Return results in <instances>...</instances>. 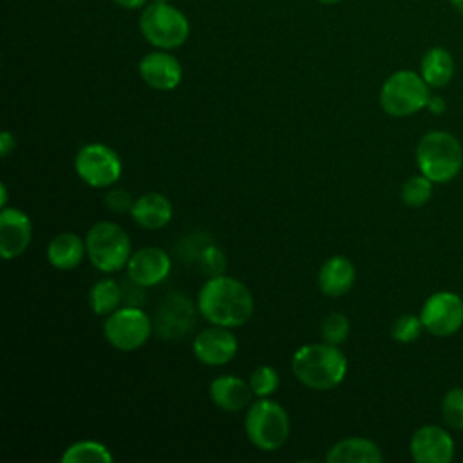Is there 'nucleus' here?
Masks as SVG:
<instances>
[{"mask_svg":"<svg viewBox=\"0 0 463 463\" xmlns=\"http://www.w3.org/2000/svg\"><path fill=\"white\" fill-rule=\"evenodd\" d=\"M199 315L222 327H241L253 315V297L237 279L228 275L208 277L197 293Z\"/></svg>","mask_w":463,"mask_h":463,"instance_id":"nucleus-1","label":"nucleus"},{"mask_svg":"<svg viewBox=\"0 0 463 463\" xmlns=\"http://www.w3.org/2000/svg\"><path fill=\"white\" fill-rule=\"evenodd\" d=\"M347 356L338 345L306 344L293 353L291 371L307 389L329 391L340 385L347 374Z\"/></svg>","mask_w":463,"mask_h":463,"instance_id":"nucleus-2","label":"nucleus"},{"mask_svg":"<svg viewBox=\"0 0 463 463\" xmlns=\"http://www.w3.org/2000/svg\"><path fill=\"white\" fill-rule=\"evenodd\" d=\"M416 165L432 183H449L463 166L461 143L445 130L427 132L416 145Z\"/></svg>","mask_w":463,"mask_h":463,"instance_id":"nucleus-3","label":"nucleus"},{"mask_svg":"<svg viewBox=\"0 0 463 463\" xmlns=\"http://www.w3.org/2000/svg\"><path fill=\"white\" fill-rule=\"evenodd\" d=\"M139 33L152 47L172 51L188 40L190 22L170 2H150L141 11Z\"/></svg>","mask_w":463,"mask_h":463,"instance_id":"nucleus-4","label":"nucleus"},{"mask_svg":"<svg viewBox=\"0 0 463 463\" xmlns=\"http://www.w3.org/2000/svg\"><path fill=\"white\" fill-rule=\"evenodd\" d=\"M289 427L288 411L275 400L259 398L246 409V436L262 452L279 450L289 438Z\"/></svg>","mask_w":463,"mask_h":463,"instance_id":"nucleus-5","label":"nucleus"},{"mask_svg":"<svg viewBox=\"0 0 463 463\" xmlns=\"http://www.w3.org/2000/svg\"><path fill=\"white\" fill-rule=\"evenodd\" d=\"M430 87L420 72L400 69L394 71L380 89V107L392 118H407L427 109Z\"/></svg>","mask_w":463,"mask_h":463,"instance_id":"nucleus-6","label":"nucleus"},{"mask_svg":"<svg viewBox=\"0 0 463 463\" xmlns=\"http://www.w3.org/2000/svg\"><path fill=\"white\" fill-rule=\"evenodd\" d=\"M90 264L103 273H116L127 266L132 255L128 233L116 222L99 221L90 226L85 237Z\"/></svg>","mask_w":463,"mask_h":463,"instance_id":"nucleus-7","label":"nucleus"},{"mask_svg":"<svg viewBox=\"0 0 463 463\" xmlns=\"http://www.w3.org/2000/svg\"><path fill=\"white\" fill-rule=\"evenodd\" d=\"M154 331L150 317L137 306H123L112 311L103 322L107 342L123 353L137 351L146 344Z\"/></svg>","mask_w":463,"mask_h":463,"instance_id":"nucleus-8","label":"nucleus"},{"mask_svg":"<svg viewBox=\"0 0 463 463\" xmlns=\"http://www.w3.org/2000/svg\"><path fill=\"white\" fill-rule=\"evenodd\" d=\"M78 177L92 188L112 186L121 177V159L114 148L105 143H87L74 157Z\"/></svg>","mask_w":463,"mask_h":463,"instance_id":"nucleus-9","label":"nucleus"},{"mask_svg":"<svg viewBox=\"0 0 463 463\" xmlns=\"http://www.w3.org/2000/svg\"><path fill=\"white\" fill-rule=\"evenodd\" d=\"M423 327L434 336H452L463 326V300L452 291H436L421 306Z\"/></svg>","mask_w":463,"mask_h":463,"instance_id":"nucleus-10","label":"nucleus"},{"mask_svg":"<svg viewBox=\"0 0 463 463\" xmlns=\"http://www.w3.org/2000/svg\"><path fill=\"white\" fill-rule=\"evenodd\" d=\"M239 342L235 335L230 331V327L222 326H213L203 329L201 333L195 335L192 342V351L194 356L210 367L224 365L232 362L237 354Z\"/></svg>","mask_w":463,"mask_h":463,"instance_id":"nucleus-11","label":"nucleus"},{"mask_svg":"<svg viewBox=\"0 0 463 463\" xmlns=\"http://www.w3.org/2000/svg\"><path fill=\"white\" fill-rule=\"evenodd\" d=\"M409 449L416 463H450L456 445L439 425H423L412 434Z\"/></svg>","mask_w":463,"mask_h":463,"instance_id":"nucleus-12","label":"nucleus"},{"mask_svg":"<svg viewBox=\"0 0 463 463\" xmlns=\"http://www.w3.org/2000/svg\"><path fill=\"white\" fill-rule=\"evenodd\" d=\"M172 268L170 255L157 246H145L134 251L127 262L130 282L141 288H152L163 282Z\"/></svg>","mask_w":463,"mask_h":463,"instance_id":"nucleus-13","label":"nucleus"},{"mask_svg":"<svg viewBox=\"0 0 463 463\" xmlns=\"http://www.w3.org/2000/svg\"><path fill=\"white\" fill-rule=\"evenodd\" d=\"M141 80L154 90H174L183 80L181 61L168 51L146 52L137 65Z\"/></svg>","mask_w":463,"mask_h":463,"instance_id":"nucleus-14","label":"nucleus"},{"mask_svg":"<svg viewBox=\"0 0 463 463\" xmlns=\"http://www.w3.org/2000/svg\"><path fill=\"white\" fill-rule=\"evenodd\" d=\"M33 224L25 212L5 206L0 212V253L4 260L20 257L31 244Z\"/></svg>","mask_w":463,"mask_h":463,"instance_id":"nucleus-15","label":"nucleus"},{"mask_svg":"<svg viewBox=\"0 0 463 463\" xmlns=\"http://www.w3.org/2000/svg\"><path fill=\"white\" fill-rule=\"evenodd\" d=\"M210 400L213 405L226 412H239L251 405L253 391L250 382L235 374H221L210 383Z\"/></svg>","mask_w":463,"mask_h":463,"instance_id":"nucleus-16","label":"nucleus"},{"mask_svg":"<svg viewBox=\"0 0 463 463\" xmlns=\"http://www.w3.org/2000/svg\"><path fill=\"white\" fill-rule=\"evenodd\" d=\"M130 215L137 226L145 230H159L172 221L174 206L166 195L157 192H148L134 199Z\"/></svg>","mask_w":463,"mask_h":463,"instance_id":"nucleus-17","label":"nucleus"},{"mask_svg":"<svg viewBox=\"0 0 463 463\" xmlns=\"http://www.w3.org/2000/svg\"><path fill=\"white\" fill-rule=\"evenodd\" d=\"M356 279V269L353 262L344 255H333L318 269V288L327 297L345 295Z\"/></svg>","mask_w":463,"mask_h":463,"instance_id":"nucleus-18","label":"nucleus"},{"mask_svg":"<svg viewBox=\"0 0 463 463\" xmlns=\"http://www.w3.org/2000/svg\"><path fill=\"white\" fill-rule=\"evenodd\" d=\"M194 324L192 302L181 295H172L163 302L161 311H157V335L163 338H177L184 335L186 327Z\"/></svg>","mask_w":463,"mask_h":463,"instance_id":"nucleus-19","label":"nucleus"},{"mask_svg":"<svg viewBox=\"0 0 463 463\" xmlns=\"http://www.w3.org/2000/svg\"><path fill=\"white\" fill-rule=\"evenodd\" d=\"M87 255L85 241L72 233V232H61L51 239L47 244V260L52 268L69 271L78 268Z\"/></svg>","mask_w":463,"mask_h":463,"instance_id":"nucleus-20","label":"nucleus"},{"mask_svg":"<svg viewBox=\"0 0 463 463\" xmlns=\"http://www.w3.org/2000/svg\"><path fill=\"white\" fill-rule=\"evenodd\" d=\"M382 459L383 454L380 447L360 436L344 438L326 452L327 463H380Z\"/></svg>","mask_w":463,"mask_h":463,"instance_id":"nucleus-21","label":"nucleus"},{"mask_svg":"<svg viewBox=\"0 0 463 463\" xmlns=\"http://www.w3.org/2000/svg\"><path fill=\"white\" fill-rule=\"evenodd\" d=\"M456 63L449 49L436 45L423 52L420 60V74L430 89H441L454 78Z\"/></svg>","mask_w":463,"mask_h":463,"instance_id":"nucleus-22","label":"nucleus"},{"mask_svg":"<svg viewBox=\"0 0 463 463\" xmlns=\"http://www.w3.org/2000/svg\"><path fill=\"white\" fill-rule=\"evenodd\" d=\"M87 298L94 315L109 317L123 302V289L114 279H99L89 289Z\"/></svg>","mask_w":463,"mask_h":463,"instance_id":"nucleus-23","label":"nucleus"},{"mask_svg":"<svg viewBox=\"0 0 463 463\" xmlns=\"http://www.w3.org/2000/svg\"><path fill=\"white\" fill-rule=\"evenodd\" d=\"M112 459L109 447L96 439L74 441L61 454V463H110Z\"/></svg>","mask_w":463,"mask_h":463,"instance_id":"nucleus-24","label":"nucleus"},{"mask_svg":"<svg viewBox=\"0 0 463 463\" xmlns=\"http://www.w3.org/2000/svg\"><path fill=\"white\" fill-rule=\"evenodd\" d=\"M402 201L409 208H420L429 203L432 195V181L423 174L409 177L402 186Z\"/></svg>","mask_w":463,"mask_h":463,"instance_id":"nucleus-25","label":"nucleus"},{"mask_svg":"<svg viewBox=\"0 0 463 463\" xmlns=\"http://www.w3.org/2000/svg\"><path fill=\"white\" fill-rule=\"evenodd\" d=\"M250 387L253 391V396L257 398H269L277 387H279V373L275 367L262 364L259 367H255V371L250 374Z\"/></svg>","mask_w":463,"mask_h":463,"instance_id":"nucleus-26","label":"nucleus"},{"mask_svg":"<svg viewBox=\"0 0 463 463\" xmlns=\"http://www.w3.org/2000/svg\"><path fill=\"white\" fill-rule=\"evenodd\" d=\"M441 416L450 429L463 430V387H452L441 400Z\"/></svg>","mask_w":463,"mask_h":463,"instance_id":"nucleus-27","label":"nucleus"},{"mask_svg":"<svg viewBox=\"0 0 463 463\" xmlns=\"http://www.w3.org/2000/svg\"><path fill=\"white\" fill-rule=\"evenodd\" d=\"M349 318L344 315V313H338V311H333L329 313L324 320H322V326H320V335L324 338V342L327 344H333V345H340L347 340L349 336Z\"/></svg>","mask_w":463,"mask_h":463,"instance_id":"nucleus-28","label":"nucleus"},{"mask_svg":"<svg viewBox=\"0 0 463 463\" xmlns=\"http://www.w3.org/2000/svg\"><path fill=\"white\" fill-rule=\"evenodd\" d=\"M423 329L425 327H423V322L420 317H416L412 313H405V315H400L392 322L391 336H392V340H396L400 344H411L420 338Z\"/></svg>","mask_w":463,"mask_h":463,"instance_id":"nucleus-29","label":"nucleus"},{"mask_svg":"<svg viewBox=\"0 0 463 463\" xmlns=\"http://www.w3.org/2000/svg\"><path fill=\"white\" fill-rule=\"evenodd\" d=\"M199 264H201V269H203L208 277L224 275V269H226V255H224V251H222L219 246L208 244V246L203 248L201 253H199Z\"/></svg>","mask_w":463,"mask_h":463,"instance_id":"nucleus-30","label":"nucleus"},{"mask_svg":"<svg viewBox=\"0 0 463 463\" xmlns=\"http://www.w3.org/2000/svg\"><path fill=\"white\" fill-rule=\"evenodd\" d=\"M134 204L132 195L125 190V188H110L105 194V206L112 212V213H125L130 212Z\"/></svg>","mask_w":463,"mask_h":463,"instance_id":"nucleus-31","label":"nucleus"},{"mask_svg":"<svg viewBox=\"0 0 463 463\" xmlns=\"http://www.w3.org/2000/svg\"><path fill=\"white\" fill-rule=\"evenodd\" d=\"M16 146V137L9 132V130H4L2 136H0V154L2 157H7Z\"/></svg>","mask_w":463,"mask_h":463,"instance_id":"nucleus-32","label":"nucleus"},{"mask_svg":"<svg viewBox=\"0 0 463 463\" xmlns=\"http://www.w3.org/2000/svg\"><path fill=\"white\" fill-rule=\"evenodd\" d=\"M116 5H119L121 9H128V11H134V9H143L146 5V0H112Z\"/></svg>","mask_w":463,"mask_h":463,"instance_id":"nucleus-33","label":"nucleus"},{"mask_svg":"<svg viewBox=\"0 0 463 463\" xmlns=\"http://www.w3.org/2000/svg\"><path fill=\"white\" fill-rule=\"evenodd\" d=\"M427 109L434 114H441L445 110V101L439 98V96H432L429 98V103H427Z\"/></svg>","mask_w":463,"mask_h":463,"instance_id":"nucleus-34","label":"nucleus"},{"mask_svg":"<svg viewBox=\"0 0 463 463\" xmlns=\"http://www.w3.org/2000/svg\"><path fill=\"white\" fill-rule=\"evenodd\" d=\"M0 194H2L0 206H2V208H5V206H7V186H5V183H2V184H0Z\"/></svg>","mask_w":463,"mask_h":463,"instance_id":"nucleus-35","label":"nucleus"},{"mask_svg":"<svg viewBox=\"0 0 463 463\" xmlns=\"http://www.w3.org/2000/svg\"><path fill=\"white\" fill-rule=\"evenodd\" d=\"M450 2V5L463 16V0H449Z\"/></svg>","mask_w":463,"mask_h":463,"instance_id":"nucleus-36","label":"nucleus"},{"mask_svg":"<svg viewBox=\"0 0 463 463\" xmlns=\"http://www.w3.org/2000/svg\"><path fill=\"white\" fill-rule=\"evenodd\" d=\"M317 2L326 4V5H331V4H336V2H340V0H317Z\"/></svg>","mask_w":463,"mask_h":463,"instance_id":"nucleus-37","label":"nucleus"},{"mask_svg":"<svg viewBox=\"0 0 463 463\" xmlns=\"http://www.w3.org/2000/svg\"><path fill=\"white\" fill-rule=\"evenodd\" d=\"M152 2H170V0H152Z\"/></svg>","mask_w":463,"mask_h":463,"instance_id":"nucleus-38","label":"nucleus"}]
</instances>
